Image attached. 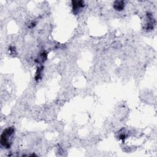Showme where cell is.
Listing matches in <instances>:
<instances>
[{"label":"cell","instance_id":"1","mask_svg":"<svg viewBox=\"0 0 157 157\" xmlns=\"http://www.w3.org/2000/svg\"><path fill=\"white\" fill-rule=\"evenodd\" d=\"M14 132L15 129L13 127L8 128L3 131L1 136V144L4 148L9 149L11 147V138Z\"/></svg>","mask_w":157,"mask_h":157},{"label":"cell","instance_id":"2","mask_svg":"<svg viewBox=\"0 0 157 157\" xmlns=\"http://www.w3.org/2000/svg\"><path fill=\"white\" fill-rule=\"evenodd\" d=\"M73 5V10L75 14H77L81 11V9L83 8L84 2L82 1H72Z\"/></svg>","mask_w":157,"mask_h":157},{"label":"cell","instance_id":"3","mask_svg":"<svg viewBox=\"0 0 157 157\" xmlns=\"http://www.w3.org/2000/svg\"><path fill=\"white\" fill-rule=\"evenodd\" d=\"M125 7V2L123 1H116L114 2V8L116 11H121Z\"/></svg>","mask_w":157,"mask_h":157},{"label":"cell","instance_id":"4","mask_svg":"<svg viewBox=\"0 0 157 157\" xmlns=\"http://www.w3.org/2000/svg\"><path fill=\"white\" fill-rule=\"evenodd\" d=\"M42 71H43V67H41V68H39L37 72H36V80H39V78H41V74L42 73Z\"/></svg>","mask_w":157,"mask_h":157}]
</instances>
